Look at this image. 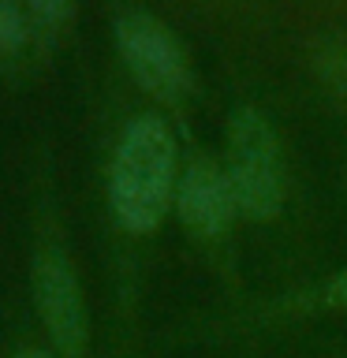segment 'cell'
Listing matches in <instances>:
<instances>
[{"mask_svg":"<svg viewBox=\"0 0 347 358\" xmlns=\"http://www.w3.org/2000/svg\"><path fill=\"white\" fill-rule=\"evenodd\" d=\"M108 198L116 220L127 231L142 235L164 220L176 198V142L164 120H131L112 157Z\"/></svg>","mask_w":347,"mask_h":358,"instance_id":"cell-1","label":"cell"},{"mask_svg":"<svg viewBox=\"0 0 347 358\" xmlns=\"http://www.w3.org/2000/svg\"><path fill=\"white\" fill-rule=\"evenodd\" d=\"M228 179L235 206L250 220H269L284 206V168L276 134L262 112L239 108L228 131Z\"/></svg>","mask_w":347,"mask_h":358,"instance_id":"cell-2","label":"cell"},{"mask_svg":"<svg viewBox=\"0 0 347 358\" xmlns=\"http://www.w3.org/2000/svg\"><path fill=\"white\" fill-rule=\"evenodd\" d=\"M116 45L131 75L164 105H183L194 78L179 41L153 15H123L116 22Z\"/></svg>","mask_w":347,"mask_h":358,"instance_id":"cell-3","label":"cell"},{"mask_svg":"<svg viewBox=\"0 0 347 358\" xmlns=\"http://www.w3.org/2000/svg\"><path fill=\"white\" fill-rule=\"evenodd\" d=\"M34 295H38L41 321L52 336L56 351L64 358H83L90 321H86L83 287H78V280H75L64 254L49 250V254L38 257V268H34Z\"/></svg>","mask_w":347,"mask_h":358,"instance_id":"cell-4","label":"cell"},{"mask_svg":"<svg viewBox=\"0 0 347 358\" xmlns=\"http://www.w3.org/2000/svg\"><path fill=\"white\" fill-rule=\"evenodd\" d=\"M176 209L194 235H206V239L224 235L239 213L228 168H220L213 157H194L176 183Z\"/></svg>","mask_w":347,"mask_h":358,"instance_id":"cell-5","label":"cell"},{"mask_svg":"<svg viewBox=\"0 0 347 358\" xmlns=\"http://www.w3.org/2000/svg\"><path fill=\"white\" fill-rule=\"evenodd\" d=\"M313 71L340 97H347V38H325L313 49Z\"/></svg>","mask_w":347,"mask_h":358,"instance_id":"cell-6","label":"cell"},{"mask_svg":"<svg viewBox=\"0 0 347 358\" xmlns=\"http://www.w3.org/2000/svg\"><path fill=\"white\" fill-rule=\"evenodd\" d=\"M30 34V15L19 8V0H0V56L22 49Z\"/></svg>","mask_w":347,"mask_h":358,"instance_id":"cell-7","label":"cell"},{"mask_svg":"<svg viewBox=\"0 0 347 358\" xmlns=\"http://www.w3.org/2000/svg\"><path fill=\"white\" fill-rule=\"evenodd\" d=\"M27 15L38 34H52L67 15V0H27Z\"/></svg>","mask_w":347,"mask_h":358,"instance_id":"cell-8","label":"cell"},{"mask_svg":"<svg viewBox=\"0 0 347 358\" xmlns=\"http://www.w3.org/2000/svg\"><path fill=\"white\" fill-rule=\"evenodd\" d=\"M329 302H332V306H340V310H347V268L329 284Z\"/></svg>","mask_w":347,"mask_h":358,"instance_id":"cell-9","label":"cell"},{"mask_svg":"<svg viewBox=\"0 0 347 358\" xmlns=\"http://www.w3.org/2000/svg\"><path fill=\"white\" fill-rule=\"evenodd\" d=\"M15 358H52L49 351H22V355H15Z\"/></svg>","mask_w":347,"mask_h":358,"instance_id":"cell-10","label":"cell"}]
</instances>
